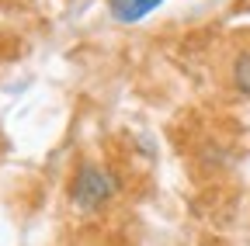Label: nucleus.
<instances>
[{
  "label": "nucleus",
  "instance_id": "nucleus-2",
  "mask_svg": "<svg viewBox=\"0 0 250 246\" xmlns=\"http://www.w3.org/2000/svg\"><path fill=\"white\" fill-rule=\"evenodd\" d=\"M153 7H160V0H108V11H111V18H115V21H122V24L146 18Z\"/></svg>",
  "mask_w": 250,
  "mask_h": 246
},
{
  "label": "nucleus",
  "instance_id": "nucleus-1",
  "mask_svg": "<svg viewBox=\"0 0 250 246\" xmlns=\"http://www.w3.org/2000/svg\"><path fill=\"white\" fill-rule=\"evenodd\" d=\"M115 173L104 170L101 163H80L77 173H73V184H70V201L80 208V211H98L111 194H115Z\"/></svg>",
  "mask_w": 250,
  "mask_h": 246
},
{
  "label": "nucleus",
  "instance_id": "nucleus-3",
  "mask_svg": "<svg viewBox=\"0 0 250 246\" xmlns=\"http://www.w3.org/2000/svg\"><path fill=\"white\" fill-rule=\"evenodd\" d=\"M229 76H233V87L240 90V94H243V97H250V49H243V52H236V56H233Z\"/></svg>",
  "mask_w": 250,
  "mask_h": 246
}]
</instances>
